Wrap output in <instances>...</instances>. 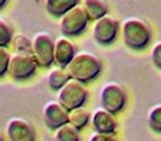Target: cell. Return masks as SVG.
<instances>
[{
    "label": "cell",
    "mask_w": 161,
    "mask_h": 141,
    "mask_svg": "<svg viewBox=\"0 0 161 141\" xmlns=\"http://www.w3.org/2000/svg\"><path fill=\"white\" fill-rule=\"evenodd\" d=\"M71 79L80 83H86L96 79L102 72V61L97 55L89 51H79L75 54L72 61L65 67Z\"/></svg>",
    "instance_id": "cell-1"
},
{
    "label": "cell",
    "mask_w": 161,
    "mask_h": 141,
    "mask_svg": "<svg viewBox=\"0 0 161 141\" xmlns=\"http://www.w3.org/2000/svg\"><path fill=\"white\" fill-rule=\"evenodd\" d=\"M123 41L131 50H143L151 40L150 25L139 17L126 19L122 24Z\"/></svg>",
    "instance_id": "cell-2"
},
{
    "label": "cell",
    "mask_w": 161,
    "mask_h": 141,
    "mask_svg": "<svg viewBox=\"0 0 161 141\" xmlns=\"http://www.w3.org/2000/svg\"><path fill=\"white\" fill-rule=\"evenodd\" d=\"M89 92L85 83H80L75 79H69L61 89L58 90L57 100L67 109L68 111L74 109H79L88 100Z\"/></svg>",
    "instance_id": "cell-3"
},
{
    "label": "cell",
    "mask_w": 161,
    "mask_h": 141,
    "mask_svg": "<svg viewBox=\"0 0 161 141\" xmlns=\"http://www.w3.org/2000/svg\"><path fill=\"white\" fill-rule=\"evenodd\" d=\"M99 102L102 109L110 111L112 114H116L125 109L126 102H127V95L120 83L108 82L102 86L99 92Z\"/></svg>",
    "instance_id": "cell-4"
},
{
    "label": "cell",
    "mask_w": 161,
    "mask_h": 141,
    "mask_svg": "<svg viewBox=\"0 0 161 141\" xmlns=\"http://www.w3.org/2000/svg\"><path fill=\"white\" fill-rule=\"evenodd\" d=\"M54 41L47 31H38L31 38V54L40 67L50 68L54 64Z\"/></svg>",
    "instance_id": "cell-5"
},
{
    "label": "cell",
    "mask_w": 161,
    "mask_h": 141,
    "mask_svg": "<svg viewBox=\"0 0 161 141\" xmlns=\"http://www.w3.org/2000/svg\"><path fill=\"white\" fill-rule=\"evenodd\" d=\"M89 19L86 16L82 6L76 4L71 10H68L59 20V28L65 37L79 35L88 27Z\"/></svg>",
    "instance_id": "cell-6"
},
{
    "label": "cell",
    "mask_w": 161,
    "mask_h": 141,
    "mask_svg": "<svg viewBox=\"0 0 161 141\" xmlns=\"http://www.w3.org/2000/svg\"><path fill=\"white\" fill-rule=\"evenodd\" d=\"M37 67L38 64L33 57V54L14 52L10 57L7 73L16 80H24L36 73Z\"/></svg>",
    "instance_id": "cell-7"
},
{
    "label": "cell",
    "mask_w": 161,
    "mask_h": 141,
    "mask_svg": "<svg viewBox=\"0 0 161 141\" xmlns=\"http://www.w3.org/2000/svg\"><path fill=\"white\" fill-rule=\"evenodd\" d=\"M119 28H120V23L117 19L106 14L105 17L96 20L92 28V35H93L95 41L97 44L102 45H108L116 40L117 34H119Z\"/></svg>",
    "instance_id": "cell-8"
},
{
    "label": "cell",
    "mask_w": 161,
    "mask_h": 141,
    "mask_svg": "<svg viewBox=\"0 0 161 141\" xmlns=\"http://www.w3.org/2000/svg\"><path fill=\"white\" fill-rule=\"evenodd\" d=\"M7 141H36V130L24 117H11L6 123Z\"/></svg>",
    "instance_id": "cell-9"
},
{
    "label": "cell",
    "mask_w": 161,
    "mask_h": 141,
    "mask_svg": "<svg viewBox=\"0 0 161 141\" xmlns=\"http://www.w3.org/2000/svg\"><path fill=\"white\" fill-rule=\"evenodd\" d=\"M69 111L58 102V100H48L42 107V119L47 127L51 130H57L58 127L68 123Z\"/></svg>",
    "instance_id": "cell-10"
},
{
    "label": "cell",
    "mask_w": 161,
    "mask_h": 141,
    "mask_svg": "<svg viewBox=\"0 0 161 141\" xmlns=\"http://www.w3.org/2000/svg\"><path fill=\"white\" fill-rule=\"evenodd\" d=\"M91 123L93 127L95 133L100 134H110L113 136L117 130V122L114 114H112L110 111L105 110V109L99 107L92 113L91 116Z\"/></svg>",
    "instance_id": "cell-11"
},
{
    "label": "cell",
    "mask_w": 161,
    "mask_h": 141,
    "mask_svg": "<svg viewBox=\"0 0 161 141\" xmlns=\"http://www.w3.org/2000/svg\"><path fill=\"white\" fill-rule=\"evenodd\" d=\"M76 54V48L74 42L68 37L59 35L54 41V62L58 64V67L65 68Z\"/></svg>",
    "instance_id": "cell-12"
},
{
    "label": "cell",
    "mask_w": 161,
    "mask_h": 141,
    "mask_svg": "<svg viewBox=\"0 0 161 141\" xmlns=\"http://www.w3.org/2000/svg\"><path fill=\"white\" fill-rule=\"evenodd\" d=\"M82 7L88 19L95 20V21L108 14V3L103 0H85L82 3Z\"/></svg>",
    "instance_id": "cell-13"
},
{
    "label": "cell",
    "mask_w": 161,
    "mask_h": 141,
    "mask_svg": "<svg viewBox=\"0 0 161 141\" xmlns=\"http://www.w3.org/2000/svg\"><path fill=\"white\" fill-rule=\"evenodd\" d=\"M44 4L51 16L62 17L68 10L78 4V0H45Z\"/></svg>",
    "instance_id": "cell-14"
},
{
    "label": "cell",
    "mask_w": 161,
    "mask_h": 141,
    "mask_svg": "<svg viewBox=\"0 0 161 141\" xmlns=\"http://www.w3.org/2000/svg\"><path fill=\"white\" fill-rule=\"evenodd\" d=\"M69 79L71 78H69V75H68L67 69L61 68V67L51 68L47 75V82H48V85H50V88L54 89V90H59Z\"/></svg>",
    "instance_id": "cell-15"
},
{
    "label": "cell",
    "mask_w": 161,
    "mask_h": 141,
    "mask_svg": "<svg viewBox=\"0 0 161 141\" xmlns=\"http://www.w3.org/2000/svg\"><path fill=\"white\" fill-rule=\"evenodd\" d=\"M54 140L55 141H79L80 134H79L78 128H75L72 124L67 123V124L61 126V127H58L55 130Z\"/></svg>",
    "instance_id": "cell-16"
},
{
    "label": "cell",
    "mask_w": 161,
    "mask_h": 141,
    "mask_svg": "<svg viewBox=\"0 0 161 141\" xmlns=\"http://www.w3.org/2000/svg\"><path fill=\"white\" fill-rule=\"evenodd\" d=\"M89 122H91V114L83 107L74 109V110H71L69 114H68V123L72 124L74 127L78 128V130L83 128Z\"/></svg>",
    "instance_id": "cell-17"
},
{
    "label": "cell",
    "mask_w": 161,
    "mask_h": 141,
    "mask_svg": "<svg viewBox=\"0 0 161 141\" xmlns=\"http://www.w3.org/2000/svg\"><path fill=\"white\" fill-rule=\"evenodd\" d=\"M13 45L16 52L21 54H31V38H28L25 34L19 33L13 37Z\"/></svg>",
    "instance_id": "cell-18"
},
{
    "label": "cell",
    "mask_w": 161,
    "mask_h": 141,
    "mask_svg": "<svg viewBox=\"0 0 161 141\" xmlns=\"http://www.w3.org/2000/svg\"><path fill=\"white\" fill-rule=\"evenodd\" d=\"M148 126H150L151 130L161 133V103L158 105H154L153 107L148 111V117H147Z\"/></svg>",
    "instance_id": "cell-19"
},
{
    "label": "cell",
    "mask_w": 161,
    "mask_h": 141,
    "mask_svg": "<svg viewBox=\"0 0 161 141\" xmlns=\"http://www.w3.org/2000/svg\"><path fill=\"white\" fill-rule=\"evenodd\" d=\"M14 33L11 24L4 19H0V47H6L13 40Z\"/></svg>",
    "instance_id": "cell-20"
},
{
    "label": "cell",
    "mask_w": 161,
    "mask_h": 141,
    "mask_svg": "<svg viewBox=\"0 0 161 141\" xmlns=\"http://www.w3.org/2000/svg\"><path fill=\"white\" fill-rule=\"evenodd\" d=\"M10 57H11V54L7 51V48L0 47V78H2L4 73H7Z\"/></svg>",
    "instance_id": "cell-21"
},
{
    "label": "cell",
    "mask_w": 161,
    "mask_h": 141,
    "mask_svg": "<svg viewBox=\"0 0 161 141\" xmlns=\"http://www.w3.org/2000/svg\"><path fill=\"white\" fill-rule=\"evenodd\" d=\"M151 61L157 68L161 69V41L156 42L153 50H151Z\"/></svg>",
    "instance_id": "cell-22"
},
{
    "label": "cell",
    "mask_w": 161,
    "mask_h": 141,
    "mask_svg": "<svg viewBox=\"0 0 161 141\" xmlns=\"http://www.w3.org/2000/svg\"><path fill=\"white\" fill-rule=\"evenodd\" d=\"M88 141H116L113 136L110 134H100V133H93L89 137Z\"/></svg>",
    "instance_id": "cell-23"
},
{
    "label": "cell",
    "mask_w": 161,
    "mask_h": 141,
    "mask_svg": "<svg viewBox=\"0 0 161 141\" xmlns=\"http://www.w3.org/2000/svg\"><path fill=\"white\" fill-rule=\"evenodd\" d=\"M6 4H7V2H6V0H0V8H2V7H4Z\"/></svg>",
    "instance_id": "cell-24"
},
{
    "label": "cell",
    "mask_w": 161,
    "mask_h": 141,
    "mask_svg": "<svg viewBox=\"0 0 161 141\" xmlns=\"http://www.w3.org/2000/svg\"><path fill=\"white\" fill-rule=\"evenodd\" d=\"M0 141H4V137H3L2 133H0Z\"/></svg>",
    "instance_id": "cell-25"
}]
</instances>
